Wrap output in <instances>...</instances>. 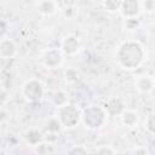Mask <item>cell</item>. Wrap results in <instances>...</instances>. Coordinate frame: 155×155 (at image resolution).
<instances>
[{"instance_id": "6da1fadb", "label": "cell", "mask_w": 155, "mask_h": 155, "mask_svg": "<svg viewBox=\"0 0 155 155\" xmlns=\"http://www.w3.org/2000/svg\"><path fill=\"white\" fill-rule=\"evenodd\" d=\"M144 58V50L137 41H126L124 42L117 52H116V59L119 64L127 70L136 69Z\"/></svg>"}, {"instance_id": "7a4b0ae2", "label": "cell", "mask_w": 155, "mask_h": 155, "mask_svg": "<svg viewBox=\"0 0 155 155\" xmlns=\"http://www.w3.org/2000/svg\"><path fill=\"white\" fill-rule=\"evenodd\" d=\"M82 120L87 128H101L107 120V111L101 107H88L82 113Z\"/></svg>"}, {"instance_id": "3957f363", "label": "cell", "mask_w": 155, "mask_h": 155, "mask_svg": "<svg viewBox=\"0 0 155 155\" xmlns=\"http://www.w3.org/2000/svg\"><path fill=\"white\" fill-rule=\"evenodd\" d=\"M81 116L82 115L80 114L78 107H75L73 104H67V105L59 108V110H58V120H59L61 125L64 127H68V128L75 127L79 124Z\"/></svg>"}, {"instance_id": "277c9868", "label": "cell", "mask_w": 155, "mask_h": 155, "mask_svg": "<svg viewBox=\"0 0 155 155\" xmlns=\"http://www.w3.org/2000/svg\"><path fill=\"white\" fill-rule=\"evenodd\" d=\"M22 94L27 102H30V103L40 102L41 98L44 97V86L39 80L31 79L23 85Z\"/></svg>"}, {"instance_id": "5b68a950", "label": "cell", "mask_w": 155, "mask_h": 155, "mask_svg": "<svg viewBox=\"0 0 155 155\" xmlns=\"http://www.w3.org/2000/svg\"><path fill=\"white\" fill-rule=\"evenodd\" d=\"M62 61H63L62 51L57 48H51L46 51L42 56V63L47 68H57L58 65H61Z\"/></svg>"}, {"instance_id": "8992f818", "label": "cell", "mask_w": 155, "mask_h": 155, "mask_svg": "<svg viewBox=\"0 0 155 155\" xmlns=\"http://www.w3.org/2000/svg\"><path fill=\"white\" fill-rule=\"evenodd\" d=\"M139 11H140V6H139V2L136 0H126V1L121 2L120 12L124 17H126V19L136 18V16H138Z\"/></svg>"}, {"instance_id": "52a82bcc", "label": "cell", "mask_w": 155, "mask_h": 155, "mask_svg": "<svg viewBox=\"0 0 155 155\" xmlns=\"http://www.w3.org/2000/svg\"><path fill=\"white\" fill-rule=\"evenodd\" d=\"M104 110L107 111V114L111 115V116H116V115H122V113L125 111V105L122 103V101L120 98L116 97H111L109 98L105 103H104Z\"/></svg>"}, {"instance_id": "ba28073f", "label": "cell", "mask_w": 155, "mask_h": 155, "mask_svg": "<svg viewBox=\"0 0 155 155\" xmlns=\"http://www.w3.org/2000/svg\"><path fill=\"white\" fill-rule=\"evenodd\" d=\"M79 47H80L79 40L75 36L69 35L63 39L62 45H61V51L67 56H74L75 53H78Z\"/></svg>"}, {"instance_id": "9c48e42d", "label": "cell", "mask_w": 155, "mask_h": 155, "mask_svg": "<svg viewBox=\"0 0 155 155\" xmlns=\"http://www.w3.org/2000/svg\"><path fill=\"white\" fill-rule=\"evenodd\" d=\"M17 53V46L11 39H1L0 41V56L4 59H11Z\"/></svg>"}, {"instance_id": "30bf717a", "label": "cell", "mask_w": 155, "mask_h": 155, "mask_svg": "<svg viewBox=\"0 0 155 155\" xmlns=\"http://www.w3.org/2000/svg\"><path fill=\"white\" fill-rule=\"evenodd\" d=\"M154 87V81L149 76H139L136 81V88L140 93H148L153 90Z\"/></svg>"}, {"instance_id": "8fae6325", "label": "cell", "mask_w": 155, "mask_h": 155, "mask_svg": "<svg viewBox=\"0 0 155 155\" xmlns=\"http://www.w3.org/2000/svg\"><path fill=\"white\" fill-rule=\"evenodd\" d=\"M121 121L126 127H133L136 126L137 121H138V116L137 113L132 111V110H125L121 115Z\"/></svg>"}, {"instance_id": "7c38bea8", "label": "cell", "mask_w": 155, "mask_h": 155, "mask_svg": "<svg viewBox=\"0 0 155 155\" xmlns=\"http://www.w3.org/2000/svg\"><path fill=\"white\" fill-rule=\"evenodd\" d=\"M38 10H39L40 13H42L45 16H50V15H52L56 11V2L50 1V0L41 1L38 5Z\"/></svg>"}, {"instance_id": "4fadbf2b", "label": "cell", "mask_w": 155, "mask_h": 155, "mask_svg": "<svg viewBox=\"0 0 155 155\" xmlns=\"http://www.w3.org/2000/svg\"><path fill=\"white\" fill-rule=\"evenodd\" d=\"M52 103L57 108H62L68 104V94L64 91H56L52 94Z\"/></svg>"}, {"instance_id": "5bb4252c", "label": "cell", "mask_w": 155, "mask_h": 155, "mask_svg": "<svg viewBox=\"0 0 155 155\" xmlns=\"http://www.w3.org/2000/svg\"><path fill=\"white\" fill-rule=\"evenodd\" d=\"M61 122L58 117H51L46 124H45V130L47 133H57L61 130Z\"/></svg>"}, {"instance_id": "9a60e30c", "label": "cell", "mask_w": 155, "mask_h": 155, "mask_svg": "<svg viewBox=\"0 0 155 155\" xmlns=\"http://www.w3.org/2000/svg\"><path fill=\"white\" fill-rule=\"evenodd\" d=\"M24 137H25V140H27L29 144H31V145L39 144L40 140H41V138H42L41 133H40L39 131H36V130H29V131L25 133Z\"/></svg>"}, {"instance_id": "2e32d148", "label": "cell", "mask_w": 155, "mask_h": 155, "mask_svg": "<svg viewBox=\"0 0 155 155\" xmlns=\"http://www.w3.org/2000/svg\"><path fill=\"white\" fill-rule=\"evenodd\" d=\"M121 2H122V1L107 0V1H104V2H103V6L105 7V10H107V11H109V12H115V11H120Z\"/></svg>"}, {"instance_id": "e0dca14e", "label": "cell", "mask_w": 155, "mask_h": 155, "mask_svg": "<svg viewBox=\"0 0 155 155\" xmlns=\"http://www.w3.org/2000/svg\"><path fill=\"white\" fill-rule=\"evenodd\" d=\"M144 125H145V128L148 130V132L155 136V113H151L148 115Z\"/></svg>"}, {"instance_id": "ac0fdd59", "label": "cell", "mask_w": 155, "mask_h": 155, "mask_svg": "<svg viewBox=\"0 0 155 155\" xmlns=\"http://www.w3.org/2000/svg\"><path fill=\"white\" fill-rule=\"evenodd\" d=\"M79 76H80L79 71L74 68H69L68 70H65V79L69 82H76L79 80Z\"/></svg>"}, {"instance_id": "d6986e66", "label": "cell", "mask_w": 155, "mask_h": 155, "mask_svg": "<svg viewBox=\"0 0 155 155\" xmlns=\"http://www.w3.org/2000/svg\"><path fill=\"white\" fill-rule=\"evenodd\" d=\"M68 155H87V150L81 145H76V147H73L71 149H69Z\"/></svg>"}, {"instance_id": "ffe728a7", "label": "cell", "mask_w": 155, "mask_h": 155, "mask_svg": "<svg viewBox=\"0 0 155 155\" xmlns=\"http://www.w3.org/2000/svg\"><path fill=\"white\" fill-rule=\"evenodd\" d=\"M96 155H114V153L109 147H103V148H99L97 150Z\"/></svg>"}, {"instance_id": "44dd1931", "label": "cell", "mask_w": 155, "mask_h": 155, "mask_svg": "<svg viewBox=\"0 0 155 155\" xmlns=\"http://www.w3.org/2000/svg\"><path fill=\"white\" fill-rule=\"evenodd\" d=\"M74 13H75V8H74V7L68 6V7H65V8L63 10V15H64V17H67V18H71V17L74 16Z\"/></svg>"}, {"instance_id": "7402d4cb", "label": "cell", "mask_w": 155, "mask_h": 155, "mask_svg": "<svg viewBox=\"0 0 155 155\" xmlns=\"http://www.w3.org/2000/svg\"><path fill=\"white\" fill-rule=\"evenodd\" d=\"M8 97H10V93L2 87L1 88V94H0V99H1V104H5L6 102H7V99H8Z\"/></svg>"}, {"instance_id": "603a6c76", "label": "cell", "mask_w": 155, "mask_h": 155, "mask_svg": "<svg viewBox=\"0 0 155 155\" xmlns=\"http://www.w3.org/2000/svg\"><path fill=\"white\" fill-rule=\"evenodd\" d=\"M138 22L136 21V18H131V19H126V27L127 29H134L137 27Z\"/></svg>"}, {"instance_id": "cb8c5ba5", "label": "cell", "mask_w": 155, "mask_h": 155, "mask_svg": "<svg viewBox=\"0 0 155 155\" xmlns=\"http://www.w3.org/2000/svg\"><path fill=\"white\" fill-rule=\"evenodd\" d=\"M143 6L145 10H155V1H151V0H148L145 2H143Z\"/></svg>"}, {"instance_id": "d4e9b609", "label": "cell", "mask_w": 155, "mask_h": 155, "mask_svg": "<svg viewBox=\"0 0 155 155\" xmlns=\"http://www.w3.org/2000/svg\"><path fill=\"white\" fill-rule=\"evenodd\" d=\"M133 155H148V151L144 148H138V149L134 150Z\"/></svg>"}, {"instance_id": "484cf974", "label": "cell", "mask_w": 155, "mask_h": 155, "mask_svg": "<svg viewBox=\"0 0 155 155\" xmlns=\"http://www.w3.org/2000/svg\"><path fill=\"white\" fill-rule=\"evenodd\" d=\"M5 33H6V22L2 19V21H1V38H2V39H4Z\"/></svg>"}, {"instance_id": "4316f807", "label": "cell", "mask_w": 155, "mask_h": 155, "mask_svg": "<svg viewBox=\"0 0 155 155\" xmlns=\"http://www.w3.org/2000/svg\"><path fill=\"white\" fill-rule=\"evenodd\" d=\"M153 145H154V148H155V138H154V140H153Z\"/></svg>"}]
</instances>
